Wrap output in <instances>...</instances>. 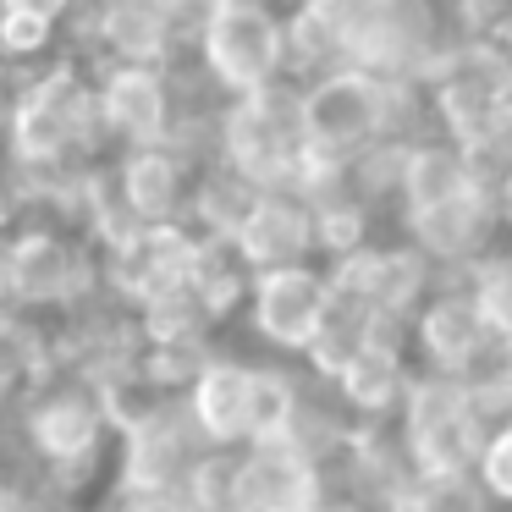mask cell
<instances>
[{
	"mask_svg": "<svg viewBox=\"0 0 512 512\" xmlns=\"http://www.w3.org/2000/svg\"><path fill=\"white\" fill-rule=\"evenodd\" d=\"M0 292L17 320H67L100 292V248L78 226L28 215L12 237H0Z\"/></svg>",
	"mask_w": 512,
	"mask_h": 512,
	"instance_id": "obj_2",
	"label": "cell"
},
{
	"mask_svg": "<svg viewBox=\"0 0 512 512\" xmlns=\"http://www.w3.org/2000/svg\"><path fill=\"white\" fill-rule=\"evenodd\" d=\"M413 353H408V331H380L375 342H364L347 369L331 380L336 402L347 408L353 424H397V408L413 386Z\"/></svg>",
	"mask_w": 512,
	"mask_h": 512,
	"instance_id": "obj_18",
	"label": "cell"
},
{
	"mask_svg": "<svg viewBox=\"0 0 512 512\" xmlns=\"http://www.w3.org/2000/svg\"><path fill=\"white\" fill-rule=\"evenodd\" d=\"M226 243L237 248V259L254 276L281 265H309V259H320V248H314V204L292 188H259Z\"/></svg>",
	"mask_w": 512,
	"mask_h": 512,
	"instance_id": "obj_16",
	"label": "cell"
},
{
	"mask_svg": "<svg viewBox=\"0 0 512 512\" xmlns=\"http://www.w3.org/2000/svg\"><path fill=\"white\" fill-rule=\"evenodd\" d=\"M67 45V23L45 12H28V6H6L0 12V61L6 67H23V72H39L45 61L61 56Z\"/></svg>",
	"mask_w": 512,
	"mask_h": 512,
	"instance_id": "obj_23",
	"label": "cell"
},
{
	"mask_svg": "<svg viewBox=\"0 0 512 512\" xmlns=\"http://www.w3.org/2000/svg\"><path fill=\"white\" fill-rule=\"evenodd\" d=\"M397 232L408 237V243L419 248V254L441 270V276H463L468 265H479V259L501 243L496 188H490V182H479L474 193L441 204V210H424V215L397 221Z\"/></svg>",
	"mask_w": 512,
	"mask_h": 512,
	"instance_id": "obj_15",
	"label": "cell"
},
{
	"mask_svg": "<svg viewBox=\"0 0 512 512\" xmlns=\"http://www.w3.org/2000/svg\"><path fill=\"white\" fill-rule=\"evenodd\" d=\"M182 408L210 452H243L254 430V358L210 353L182 391Z\"/></svg>",
	"mask_w": 512,
	"mask_h": 512,
	"instance_id": "obj_17",
	"label": "cell"
},
{
	"mask_svg": "<svg viewBox=\"0 0 512 512\" xmlns=\"http://www.w3.org/2000/svg\"><path fill=\"white\" fill-rule=\"evenodd\" d=\"M496 342L501 336L490 331L468 276H441L430 287V298L419 303V314L408 320V353H413V369H424V375L468 380Z\"/></svg>",
	"mask_w": 512,
	"mask_h": 512,
	"instance_id": "obj_9",
	"label": "cell"
},
{
	"mask_svg": "<svg viewBox=\"0 0 512 512\" xmlns=\"http://www.w3.org/2000/svg\"><path fill=\"white\" fill-rule=\"evenodd\" d=\"M94 100H100V122H105L116 149L171 144V133L182 122L177 67H122V61H100L94 67Z\"/></svg>",
	"mask_w": 512,
	"mask_h": 512,
	"instance_id": "obj_13",
	"label": "cell"
},
{
	"mask_svg": "<svg viewBox=\"0 0 512 512\" xmlns=\"http://www.w3.org/2000/svg\"><path fill=\"white\" fill-rule=\"evenodd\" d=\"M23 94H28V72H23V67H6V61H0V144H6V133H12Z\"/></svg>",
	"mask_w": 512,
	"mask_h": 512,
	"instance_id": "obj_28",
	"label": "cell"
},
{
	"mask_svg": "<svg viewBox=\"0 0 512 512\" xmlns=\"http://www.w3.org/2000/svg\"><path fill=\"white\" fill-rule=\"evenodd\" d=\"M303 138L314 149L353 160L386 138V78L358 67H331L303 83Z\"/></svg>",
	"mask_w": 512,
	"mask_h": 512,
	"instance_id": "obj_12",
	"label": "cell"
},
{
	"mask_svg": "<svg viewBox=\"0 0 512 512\" xmlns=\"http://www.w3.org/2000/svg\"><path fill=\"white\" fill-rule=\"evenodd\" d=\"M490 408L452 375H413L408 397L397 408V446L408 457L413 479H435V474H463L474 468L479 446L490 430Z\"/></svg>",
	"mask_w": 512,
	"mask_h": 512,
	"instance_id": "obj_5",
	"label": "cell"
},
{
	"mask_svg": "<svg viewBox=\"0 0 512 512\" xmlns=\"http://www.w3.org/2000/svg\"><path fill=\"white\" fill-rule=\"evenodd\" d=\"M111 182L138 226H188L199 160L177 144H138L111 155Z\"/></svg>",
	"mask_w": 512,
	"mask_h": 512,
	"instance_id": "obj_14",
	"label": "cell"
},
{
	"mask_svg": "<svg viewBox=\"0 0 512 512\" xmlns=\"http://www.w3.org/2000/svg\"><path fill=\"white\" fill-rule=\"evenodd\" d=\"M479 182H490V177L474 166V155H468L457 138H446V133H419V138L408 144V160H402L397 221L424 215V210H441V204L474 193Z\"/></svg>",
	"mask_w": 512,
	"mask_h": 512,
	"instance_id": "obj_19",
	"label": "cell"
},
{
	"mask_svg": "<svg viewBox=\"0 0 512 512\" xmlns=\"http://www.w3.org/2000/svg\"><path fill=\"white\" fill-rule=\"evenodd\" d=\"M193 61L221 100L292 78L287 6H276V0H210L199 28H193Z\"/></svg>",
	"mask_w": 512,
	"mask_h": 512,
	"instance_id": "obj_4",
	"label": "cell"
},
{
	"mask_svg": "<svg viewBox=\"0 0 512 512\" xmlns=\"http://www.w3.org/2000/svg\"><path fill=\"white\" fill-rule=\"evenodd\" d=\"M331 496V474L303 441H254L237 452L232 512H325Z\"/></svg>",
	"mask_w": 512,
	"mask_h": 512,
	"instance_id": "obj_11",
	"label": "cell"
},
{
	"mask_svg": "<svg viewBox=\"0 0 512 512\" xmlns=\"http://www.w3.org/2000/svg\"><path fill=\"white\" fill-rule=\"evenodd\" d=\"M50 512H116V507H83V501H56Z\"/></svg>",
	"mask_w": 512,
	"mask_h": 512,
	"instance_id": "obj_31",
	"label": "cell"
},
{
	"mask_svg": "<svg viewBox=\"0 0 512 512\" xmlns=\"http://www.w3.org/2000/svg\"><path fill=\"white\" fill-rule=\"evenodd\" d=\"M34 215V199H28V182L23 171L12 166V155H6V144H0V237H12L17 226Z\"/></svg>",
	"mask_w": 512,
	"mask_h": 512,
	"instance_id": "obj_27",
	"label": "cell"
},
{
	"mask_svg": "<svg viewBox=\"0 0 512 512\" xmlns=\"http://www.w3.org/2000/svg\"><path fill=\"white\" fill-rule=\"evenodd\" d=\"M402 512H490V496H485V485L474 479V468H463V474L413 479Z\"/></svg>",
	"mask_w": 512,
	"mask_h": 512,
	"instance_id": "obj_25",
	"label": "cell"
},
{
	"mask_svg": "<svg viewBox=\"0 0 512 512\" xmlns=\"http://www.w3.org/2000/svg\"><path fill=\"white\" fill-rule=\"evenodd\" d=\"M248 287H254V270L237 259V248L232 243H210V237H204L199 259H193V276H188V292L204 303V314H210L215 331H221L226 320H243Z\"/></svg>",
	"mask_w": 512,
	"mask_h": 512,
	"instance_id": "obj_20",
	"label": "cell"
},
{
	"mask_svg": "<svg viewBox=\"0 0 512 512\" xmlns=\"http://www.w3.org/2000/svg\"><path fill=\"white\" fill-rule=\"evenodd\" d=\"M474 479L485 485L490 507H512V413H501L485 430V446L474 457Z\"/></svg>",
	"mask_w": 512,
	"mask_h": 512,
	"instance_id": "obj_26",
	"label": "cell"
},
{
	"mask_svg": "<svg viewBox=\"0 0 512 512\" xmlns=\"http://www.w3.org/2000/svg\"><path fill=\"white\" fill-rule=\"evenodd\" d=\"M12 446L56 490V501H78L89 479H111L105 468L116 463V419L105 380L83 364H50L17 397Z\"/></svg>",
	"mask_w": 512,
	"mask_h": 512,
	"instance_id": "obj_1",
	"label": "cell"
},
{
	"mask_svg": "<svg viewBox=\"0 0 512 512\" xmlns=\"http://www.w3.org/2000/svg\"><path fill=\"white\" fill-rule=\"evenodd\" d=\"M210 452L193 430L182 397H160L155 408L133 413L127 424H116V463H111V490L116 501L138 496H182L193 463Z\"/></svg>",
	"mask_w": 512,
	"mask_h": 512,
	"instance_id": "obj_7",
	"label": "cell"
},
{
	"mask_svg": "<svg viewBox=\"0 0 512 512\" xmlns=\"http://www.w3.org/2000/svg\"><path fill=\"white\" fill-rule=\"evenodd\" d=\"M336 303L331 287V265L309 259V265H281V270H259L248 287V309L243 325L254 331V342H265L270 353H287L303 364V353L314 347L325 314Z\"/></svg>",
	"mask_w": 512,
	"mask_h": 512,
	"instance_id": "obj_10",
	"label": "cell"
},
{
	"mask_svg": "<svg viewBox=\"0 0 512 512\" xmlns=\"http://www.w3.org/2000/svg\"><path fill=\"white\" fill-rule=\"evenodd\" d=\"M309 149L303 138V83L281 78L270 89L221 100L215 116V166L243 177L248 188H292L298 160Z\"/></svg>",
	"mask_w": 512,
	"mask_h": 512,
	"instance_id": "obj_3",
	"label": "cell"
},
{
	"mask_svg": "<svg viewBox=\"0 0 512 512\" xmlns=\"http://www.w3.org/2000/svg\"><path fill=\"white\" fill-rule=\"evenodd\" d=\"M67 39L94 67H177V50H193V12L188 0H83Z\"/></svg>",
	"mask_w": 512,
	"mask_h": 512,
	"instance_id": "obj_6",
	"label": "cell"
},
{
	"mask_svg": "<svg viewBox=\"0 0 512 512\" xmlns=\"http://www.w3.org/2000/svg\"><path fill=\"white\" fill-rule=\"evenodd\" d=\"M303 391H309V375H292L281 364H254V430H248V446L292 441L303 419Z\"/></svg>",
	"mask_w": 512,
	"mask_h": 512,
	"instance_id": "obj_21",
	"label": "cell"
},
{
	"mask_svg": "<svg viewBox=\"0 0 512 512\" xmlns=\"http://www.w3.org/2000/svg\"><path fill=\"white\" fill-rule=\"evenodd\" d=\"M463 276H468V287H474L479 309H485L490 331L512 347V237H501V243L490 248L479 265H468Z\"/></svg>",
	"mask_w": 512,
	"mask_h": 512,
	"instance_id": "obj_24",
	"label": "cell"
},
{
	"mask_svg": "<svg viewBox=\"0 0 512 512\" xmlns=\"http://www.w3.org/2000/svg\"><path fill=\"white\" fill-rule=\"evenodd\" d=\"M375 237H380V215L369 204H358L353 193H336V199L314 204V248H320V265H342V259H353Z\"/></svg>",
	"mask_w": 512,
	"mask_h": 512,
	"instance_id": "obj_22",
	"label": "cell"
},
{
	"mask_svg": "<svg viewBox=\"0 0 512 512\" xmlns=\"http://www.w3.org/2000/svg\"><path fill=\"white\" fill-rule=\"evenodd\" d=\"M490 188H496V210H501V237H512V171H501Z\"/></svg>",
	"mask_w": 512,
	"mask_h": 512,
	"instance_id": "obj_30",
	"label": "cell"
},
{
	"mask_svg": "<svg viewBox=\"0 0 512 512\" xmlns=\"http://www.w3.org/2000/svg\"><path fill=\"white\" fill-rule=\"evenodd\" d=\"M441 281V270L408 243V237H375L369 248H358L353 259L331 265V287L342 303H353L358 314L380 325V331H408V320L419 314V303L430 298V287Z\"/></svg>",
	"mask_w": 512,
	"mask_h": 512,
	"instance_id": "obj_8",
	"label": "cell"
},
{
	"mask_svg": "<svg viewBox=\"0 0 512 512\" xmlns=\"http://www.w3.org/2000/svg\"><path fill=\"white\" fill-rule=\"evenodd\" d=\"M116 512H199L188 496H138V501H111Z\"/></svg>",
	"mask_w": 512,
	"mask_h": 512,
	"instance_id": "obj_29",
	"label": "cell"
}]
</instances>
